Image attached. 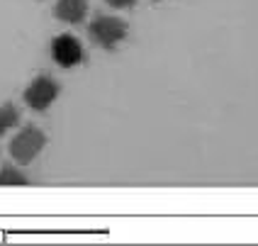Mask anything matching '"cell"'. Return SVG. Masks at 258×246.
<instances>
[{"label": "cell", "instance_id": "cell-1", "mask_svg": "<svg viewBox=\"0 0 258 246\" xmlns=\"http://www.w3.org/2000/svg\"><path fill=\"white\" fill-rule=\"evenodd\" d=\"M129 27L122 17H115V15H98L90 27H88V37L95 46H100L105 51H115L119 44L127 39Z\"/></svg>", "mask_w": 258, "mask_h": 246}, {"label": "cell", "instance_id": "cell-2", "mask_svg": "<svg viewBox=\"0 0 258 246\" xmlns=\"http://www.w3.org/2000/svg\"><path fill=\"white\" fill-rule=\"evenodd\" d=\"M46 146V134L34 125H27L17 132L10 142V156L17 166H27L37 159Z\"/></svg>", "mask_w": 258, "mask_h": 246}, {"label": "cell", "instance_id": "cell-3", "mask_svg": "<svg viewBox=\"0 0 258 246\" xmlns=\"http://www.w3.org/2000/svg\"><path fill=\"white\" fill-rule=\"evenodd\" d=\"M58 93H61V86H58L56 81L51 78V76H37V78H32V83L25 88V102H27L29 110H34V112H46L54 102H56Z\"/></svg>", "mask_w": 258, "mask_h": 246}, {"label": "cell", "instance_id": "cell-4", "mask_svg": "<svg viewBox=\"0 0 258 246\" xmlns=\"http://www.w3.org/2000/svg\"><path fill=\"white\" fill-rule=\"evenodd\" d=\"M83 46L73 34H58L51 39V58L61 69H73L83 64Z\"/></svg>", "mask_w": 258, "mask_h": 246}, {"label": "cell", "instance_id": "cell-5", "mask_svg": "<svg viewBox=\"0 0 258 246\" xmlns=\"http://www.w3.org/2000/svg\"><path fill=\"white\" fill-rule=\"evenodd\" d=\"M54 15L66 25H81L88 17V0H58L54 5Z\"/></svg>", "mask_w": 258, "mask_h": 246}, {"label": "cell", "instance_id": "cell-6", "mask_svg": "<svg viewBox=\"0 0 258 246\" xmlns=\"http://www.w3.org/2000/svg\"><path fill=\"white\" fill-rule=\"evenodd\" d=\"M29 186V178L15 163L0 166V188H25Z\"/></svg>", "mask_w": 258, "mask_h": 246}, {"label": "cell", "instance_id": "cell-7", "mask_svg": "<svg viewBox=\"0 0 258 246\" xmlns=\"http://www.w3.org/2000/svg\"><path fill=\"white\" fill-rule=\"evenodd\" d=\"M20 125V110L15 107L13 102H3L0 105V137Z\"/></svg>", "mask_w": 258, "mask_h": 246}, {"label": "cell", "instance_id": "cell-8", "mask_svg": "<svg viewBox=\"0 0 258 246\" xmlns=\"http://www.w3.org/2000/svg\"><path fill=\"white\" fill-rule=\"evenodd\" d=\"M110 8H115V10H127V8H134L137 5V0H105Z\"/></svg>", "mask_w": 258, "mask_h": 246}]
</instances>
